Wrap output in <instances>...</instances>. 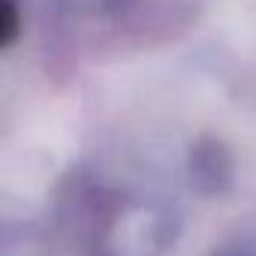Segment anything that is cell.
I'll use <instances>...</instances> for the list:
<instances>
[{
	"label": "cell",
	"mask_w": 256,
	"mask_h": 256,
	"mask_svg": "<svg viewBox=\"0 0 256 256\" xmlns=\"http://www.w3.org/2000/svg\"><path fill=\"white\" fill-rule=\"evenodd\" d=\"M232 256H244V253H232Z\"/></svg>",
	"instance_id": "cell-4"
},
{
	"label": "cell",
	"mask_w": 256,
	"mask_h": 256,
	"mask_svg": "<svg viewBox=\"0 0 256 256\" xmlns=\"http://www.w3.org/2000/svg\"><path fill=\"white\" fill-rule=\"evenodd\" d=\"M18 34V6L16 0H0V42L12 46Z\"/></svg>",
	"instance_id": "cell-2"
},
{
	"label": "cell",
	"mask_w": 256,
	"mask_h": 256,
	"mask_svg": "<svg viewBox=\"0 0 256 256\" xmlns=\"http://www.w3.org/2000/svg\"><path fill=\"white\" fill-rule=\"evenodd\" d=\"M108 4H112V6H114V4H124V0H108Z\"/></svg>",
	"instance_id": "cell-3"
},
{
	"label": "cell",
	"mask_w": 256,
	"mask_h": 256,
	"mask_svg": "<svg viewBox=\"0 0 256 256\" xmlns=\"http://www.w3.org/2000/svg\"><path fill=\"white\" fill-rule=\"evenodd\" d=\"M190 178L199 190H220L229 178V157L223 154L220 145L202 142L190 154Z\"/></svg>",
	"instance_id": "cell-1"
}]
</instances>
